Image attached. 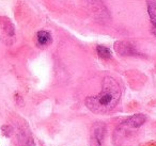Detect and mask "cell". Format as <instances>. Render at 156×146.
Here are the masks:
<instances>
[{"instance_id":"7","label":"cell","mask_w":156,"mask_h":146,"mask_svg":"<svg viewBox=\"0 0 156 146\" xmlns=\"http://www.w3.org/2000/svg\"><path fill=\"white\" fill-rule=\"evenodd\" d=\"M96 50H98V54L100 56V58L102 59H110L111 58V51L109 48L105 47V46H102V45H98L96 47Z\"/></svg>"},{"instance_id":"6","label":"cell","mask_w":156,"mask_h":146,"mask_svg":"<svg viewBox=\"0 0 156 146\" xmlns=\"http://www.w3.org/2000/svg\"><path fill=\"white\" fill-rule=\"evenodd\" d=\"M0 26H1V29H2L5 34H8L9 36H13L14 35L15 29H14L12 22L8 17H0Z\"/></svg>"},{"instance_id":"4","label":"cell","mask_w":156,"mask_h":146,"mask_svg":"<svg viewBox=\"0 0 156 146\" xmlns=\"http://www.w3.org/2000/svg\"><path fill=\"white\" fill-rule=\"evenodd\" d=\"M147 120V117L143 114H135V115L128 117L127 120L124 122V125L130 128H138V127L142 126Z\"/></svg>"},{"instance_id":"5","label":"cell","mask_w":156,"mask_h":146,"mask_svg":"<svg viewBox=\"0 0 156 146\" xmlns=\"http://www.w3.org/2000/svg\"><path fill=\"white\" fill-rule=\"evenodd\" d=\"M147 12L153 24L152 32L156 36V0H147Z\"/></svg>"},{"instance_id":"2","label":"cell","mask_w":156,"mask_h":146,"mask_svg":"<svg viewBox=\"0 0 156 146\" xmlns=\"http://www.w3.org/2000/svg\"><path fill=\"white\" fill-rule=\"evenodd\" d=\"M105 134V126L101 123H96L91 129L90 146H102Z\"/></svg>"},{"instance_id":"3","label":"cell","mask_w":156,"mask_h":146,"mask_svg":"<svg viewBox=\"0 0 156 146\" xmlns=\"http://www.w3.org/2000/svg\"><path fill=\"white\" fill-rule=\"evenodd\" d=\"M35 41H37V45L39 47H47L48 45H50L52 42V37L49 31L46 30H41L37 33L35 35Z\"/></svg>"},{"instance_id":"1","label":"cell","mask_w":156,"mask_h":146,"mask_svg":"<svg viewBox=\"0 0 156 146\" xmlns=\"http://www.w3.org/2000/svg\"><path fill=\"white\" fill-rule=\"evenodd\" d=\"M121 98V89L112 77L103 79L102 91L96 96L86 99V107L95 114H105L111 111L118 105Z\"/></svg>"}]
</instances>
